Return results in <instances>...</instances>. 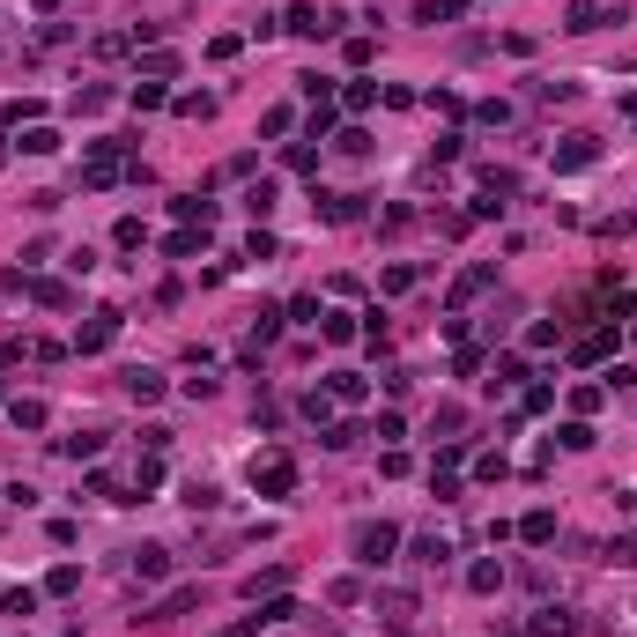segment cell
Returning <instances> with one entry per match:
<instances>
[{
	"label": "cell",
	"instance_id": "obj_27",
	"mask_svg": "<svg viewBox=\"0 0 637 637\" xmlns=\"http://www.w3.org/2000/svg\"><path fill=\"white\" fill-rule=\"evenodd\" d=\"M260 622H297V601H289V593H274V601L260 608Z\"/></svg>",
	"mask_w": 637,
	"mask_h": 637
},
{
	"label": "cell",
	"instance_id": "obj_25",
	"mask_svg": "<svg viewBox=\"0 0 637 637\" xmlns=\"http://www.w3.org/2000/svg\"><path fill=\"white\" fill-rule=\"evenodd\" d=\"M52 149H60V134H52V127H30V134H23V156H52Z\"/></svg>",
	"mask_w": 637,
	"mask_h": 637
},
{
	"label": "cell",
	"instance_id": "obj_22",
	"mask_svg": "<svg viewBox=\"0 0 637 637\" xmlns=\"http://www.w3.org/2000/svg\"><path fill=\"white\" fill-rule=\"evenodd\" d=\"M467 586H475V593H497V586H504V563H475Z\"/></svg>",
	"mask_w": 637,
	"mask_h": 637
},
{
	"label": "cell",
	"instance_id": "obj_34",
	"mask_svg": "<svg viewBox=\"0 0 637 637\" xmlns=\"http://www.w3.org/2000/svg\"><path fill=\"white\" fill-rule=\"evenodd\" d=\"M163 104V82H134V111H156Z\"/></svg>",
	"mask_w": 637,
	"mask_h": 637
},
{
	"label": "cell",
	"instance_id": "obj_19",
	"mask_svg": "<svg viewBox=\"0 0 637 637\" xmlns=\"http://www.w3.org/2000/svg\"><path fill=\"white\" fill-rule=\"evenodd\" d=\"M97 445H104L97 430H75V437H60V452H67V459H97Z\"/></svg>",
	"mask_w": 637,
	"mask_h": 637
},
{
	"label": "cell",
	"instance_id": "obj_5",
	"mask_svg": "<svg viewBox=\"0 0 637 637\" xmlns=\"http://www.w3.org/2000/svg\"><path fill=\"white\" fill-rule=\"evenodd\" d=\"M111 341H119V312H89V326H75V349H82V356L111 349Z\"/></svg>",
	"mask_w": 637,
	"mask_h": 637
},
{
	"label": "cell",
	"instance_id": "obj_1",
	"mask_svg": "<svg viewBox=\"0 0 637 637\" xmlns=\"http://www.w3.org/2000/svg\"><path fill=\"white\" fill-rule=\"evenodd\" d=\"M349 549H356V563H364V570H385V563H393V549H400V527H385V519H364V527L349 534Z\"/></svg>",
	"mask_w": 637,
	"mask_h": 637
},
{
	"label": "cell",
	"instance_id": "obj_17",
	"mask_svg": "<svg viewBox=\"0 0 637 637\" xmlns=\"http://www.w3.org/2000/svg\"><path fill=\"white\" fill-rule=\"evenodd\" d=\"M570 630H578V622H570L563 608H541V615H534V637H570Z\"/></svg>",
	"mask_w": 637,
	"mask_h": 637
},
{
	"label": "cell",
	"instance_id": "obj_11",
	"mask_svg": "<svg viewBox=\"0 0 637 637\" xmlns=\"http://www.w3.org/2000/svg\"><path fill=\"white\" fill-rule=\"evenodd\" d=\"M134 578H149V586H156V578H170V549H134Z\"/></svg>",
	"mask_w": 637,
	"mask_h": 637
},
{
	"label": "cell",
	"instance_id": "obj_15",
	"mask_svg": "<svg viewBox=\"0 0 637 637\" xmlns=\"http://www.w3.org/2000/svg\"><path fill=\"white\" fill-rule=\"evenodd\" d=\"M489 282H497V267H467V274H459V289H452V297H459V304H467V297H482V289H489Z\"/></svg>",
	"mask_w": 637,
	"mask_h": 637
},
{
	"label": "cell",
	"instance_id": "obj_9",
	"mask_svg": "<svg viewBox=\"0 0 637 637\" xmlns=\"http://www.w3.org/2000/svg\"><path fill=\"white\" fill-rule=\"evenodd\" d=\"M193 601H200V586H179V593H163V601H156V608H149L141 622H170V615H186Z\"/></svg>",
	"mask_w": 637,
	"mask_h": 637
},
{
	"label": "cell",
	"instance_id": "obj_14",
	"mask_svg": "<svg viewBox=\"0 0 637 637\" xmlns=\"http://www.w3.org/2000/svg\"><path fill=\"white\" fill-rule=\"evenodd\" d=\"M326 393H334V400H349V408H356V400H364L371 385H364L356 371H334V378H326Z\"/></svg>",
	"mask_w": 637,
	"mask_h": 637
},
{
	"label": "cell",
	"instance_id": "obj_38",
	"mask_svg": "<svg viewBox=\"0 0 637 637\" xmlns=\"http://www.w3.org/2000/svg\"><path fill=\"white\" fill-rule=\"evenodd\" d=\"M37 8H60V0H37Z\"/></svg>",
	"mask_w": 637,
	"mask_h": 637
},
{
	"label": "cell",
	"instance_id": "obj_10",
	"mask_svg": "<svg viewBox=\"0 0 637 637\" xmlns=\"http://www.w3.org/2000/svg\"><path fill=\"white\" fill-rule=\"evenodd\" d=\"M170 215H179L186 230H208V222H215V208H208L200 193H179V200H170Z\"/></svg>",
	"mask_w": 637,
	"mask_h": 637
},
{
	"label": "cell",
	"instance_id": "obj_23",
	"mask_svg": "<svg viewBox=\"0 0 637 637\" xmlns=\"http://www.w3.org/2000/svg\"><path fill=\"white\" fill-rule=\"evenodd\" d=\"M319 334H326V341H349L356 319H349V312H319Z\"/></svg>",
	"mask_w": 637,
	"mask_h": 637
},
{
	"label": "cell",
	"instance_id": "obj_4",
	"mask_svg": "<svg viewBox=\"0 0 637 637\" xmlns=\"http://www.w3.org/2000/svg\"><path fill=\"white\" fill-rule=\"evenodd\" d=\"M608 23H622V0H615V8H608V0H570V23L563 30L586 37V30H608Z\"/></svg>",
	"mask_w": 637,
	"mask_h": 637
},
{
	"label": "cell",
	"instance_id": "obj_12",
	"mask_svg": "<svg viewBox=\"0 0 637 637\" xmlns=\"http://www.w3.org/2000/svg\"><path fill=\"white\" fill-rule=\"evenodd\" d=\"M519 541H556V511H527V519H519Z\"/></svg>",
	"mask_w": 637,
	"mask_h": 637
},
{
	"label": "cell",
	"instance_id": "obj_7",
	"mask_svg": "<svg viewBox=\"0 0 637 637\" xmlns=\"http://www.w3.org/2000/svg\"><path fill=\"white\" fill-rule=\"evenodd\" d=\"M119 385H127V400H141V408H149V400H163V371H149V364H134Z\"/></svg>",
	"mask_w": 637,
	"mask_h": 637
},
{
	"label": "cell",
	"instance_id": "obj_13",
	"mask_svg": "<svg viewBox=\"0 0 637 637\" xmlns=\"http://www.w3.org/2000/svg\"><path fill=\"white\" fill-rule=\"evenodd\" d=\"M459 15H467V0H423V8H416V23H459Z\"/></svg>",
	"mask_w": 637,
	"mask_h": 637
},
{
	"label": "cell",
	"instance_id": "obj_2",
	"mask_svg": "<svg viewBox=\"0 0 637 637\" xmlns=\"http://www.w3.org/2000/svg\"><path fill=\"white\" fill-rule=\"evenodd\" d=\"M119 179H127V156L111 149V141H97V149H89V163H82V186H89V193H104V186H119Z\"/></svg>",
	"mask_w": 637,
	"mask_h": 637
},
{
	"label": "cell",
	"instance_id": "obj_6",
	"mask_svg": "<svg viewBox=\"0 0 637 637\" xmlns=\"http://www.w3.org/2000/svg\"><path fill=\"white\" fill-rule=\"evenodd\" d=\"M593 163H601V141H593V134H570V141L556 149V170H593Z\"/></svg>",
	"mask_w": 637,
	"mask_h": 637
},
{
	"label": "cell",
	"instance_id": "obj_16",
	"mask_svg": "<svg viewBox=\"0 0 637 637\" xmlns=\"http://www.w3.org/2000/svg\"><path fill=\"white\" fill-rule=\"evenodd\" d=\"M615 349V326H601V334H586V341H578V364H601Z\"/></svg>",
	"mask_w": 637,
	"mask_h": 637
},
{
	"label": "cell",
	"instance_id": "obj_28",
	"mask_svg": "<svg viewBox=\"0 0 637 637\" xmlns=\"http://www.w3.org/2000/svg\"><path fill=\"white\" fill-rule=\"evenodd\" d=\"M0 608H8V615H37V593H30V586H15V593H0Z\"/></svg>",
	"mask_w": 637,
	"mask_h": 637
},
{
	"label": "cell",
	"instance_id": "obj_37",
	"mask_svg": "<svg viewBox=\"0 0 637 637\" xmlns=\"http://www.w3.org/2000/svg\"><path fill=\"white\" fill-rule=\"evenodd\" d=\"M622 504H630V511H637V489H630V497H622Z\"/></svg>",
	"mask_w": 637,
	"mask_h": 637
},
{
	"label": "cell",
	"instance_id": "obj_3",
	"mask_svg": "<svg viewBox=\"0 0 637 637\" xmlns=\"http://www.w3.org/2000/svg\"><path fill=\"white\" fill-rule=\"evenodd\" d=\"M252 489H260V497H289V489H297V459H282V452L260 459V467H252Z\"/></svg>",
	"mask_w": 637,
	"mask_h": 637
},
{
	"label": "cell",
	"instance_id": "obj_20",
	"mask_svg": "<svg viewBox=\"0 0 637 637\" xmlns=\"http://www.w3.org/2000/svg\"><path fill=\"white\" fill-rule=\"evenodd\" d=\"M141 75H149V82H170V75H179V52H149Z\"/></svg>",
	"mask_w": 637,
	"mask_h": 637
},
{
	"label": "cell",
	"instance_id": "obj_21",
	"mask_svg": "<svg viewBox=\"0 0 637 637\" xmlns=\"http://www.w3.org/2000/svg\"><path fill=\"white\" fill-rule=\"evenodd\" d=\"M282 578H289L282 563H274V570H252V578H245V593H252V601H260V593H282Z\"/></svg>",
	"mask_w": 637,
	"mask_h": 637
},
{
	"label": "cell",
	"instance_id": "obj_31",
	"mask_svg": "<svg viewBox=\"0 0 637 637\" xmlns=\"http://www.w3.org/2000/svg\"><path fill=\"white\" fill-rule=\"evenodd\" d=\"M416 556H423V563H445V556H452V541H445V534H423V541H416Z\"/></svg>",
	"mask_w": 637,
	"mask_h": 637
},
{
	"label": "cell",
	"instance_id": "obj_32",
	"mask_svg": "<svg viewBox=\"0 0 637 637\" xmlns=\"http://www.w3.org/2000/svg\"><path fill=\"white\" fill-rule=\"evenodd\" d=\"M556 437H563V452H586V445H593V430H586V423H563Z\"/></svg>",
	"mask_w": 637,
	"mask_h": 637
},
{
	"label": "cell",
	"instance_id": "obj_26",
	"mask_svg": "<svg viewBox=\"0 0 637 637\" xmlns=\"http://www.w3.org/2000/svg\"><path fill=\"white\" fill-rule=\"evenodd\" d=\"M37 304H52V312H67V304H75V289H67V282H37Z\"/></svg>",
	"mask_w": 637,
	"mask_h": 637
},
{
	"label": "cell",
	"instance_id": "obj_24",
	"mask_svg": "<svg viewBox=\"0 0 637 637\" xmlns=\"http://www.w3.org/2000/svg\"><path fill=\"white\" fill-rule=\"evenodd\" d=\"M8 416H15V430H45V400H15Z\"/></svg>",
	"mask_w": 637,
	"mask_h": 637
},
{
	"label": "cell",
	"instance_id": "obj_29",
	"mask_svg": "<svg viewBox=\"0 0 637 637\" xmlns=\"http://www.w3.org/2000/svg\"><path fill=\"white\" fill-rule=\"evenodd\" d=\"M601 400H608V385H578V393H570V408H578V416H593Z\"/></svg>",
	"mask_w": 637,
	"mask_h": 637
},
{
	"label": "cell",
	"instance_id": "obj_33",
	"mask_svg": "<svg viewBox=\"0 0 637 637\" xmlns=\"http://www.w3.org/2000/svg\"><path fill=\"white\" fill-rule=\"evenodd\" d=\"M371 97H378L371 82H349V89H341V104H349V111H371Z\"/></svg>",
	"mask_w": 637,
	"mask_h": 637
},
{
	"label": "cell",
	"instance_id": "obj_30",
	"mask_svg": "<svg viewBox=\"0 0 637 637\" xmlns=\"http://www.w3.org/2000/svg\"><path fill=\"white\" fill-rule=\"evenodd\" d=\"M75 586H82V570H75V563H60V570L45 578V593H75Z\"/></svg>",
	"mask_w": 637,
	"mask_h": 637
},
{
	"label": "cell",
	"instance_id": "obj_18",
	"mask_svg": "<svg viewBox=\"0 0 637 637\" xmlns=\"http://www.w3.org/2000/svg\"><path fill=\"white\" fill-rule=\"evenodd\" d=\"M200 245H208V230H179V238H163V252H170V260H193Z\"/></svg>",
	"mask_w": 637,
	"mask_h": 637
},
{
	"label": "cell",
	"instance_id": "obj_36",
	"mask_svg": "<svg viewBox=\"0 0 637 637\" xmlns=\"http://www.w3.org/2000/svg\"><path fill=\"white\" fill-rule=\"evenodd\" d=\"M615 563H637V527H630V534L615 541Z\"/></svg>",
	"mask_w": 637,
	"mask_h": 637
},
{
	"label": "cell",
	"instance_id": "obj_35",
	"mask_svg": "<svg viewBox=\"0 0 637 637\" xmlns=\"http://www.w3.org/2000/svg\"><path fill=\"white\" fill-rule=\"evenodd\" d=\"M245 208H252V215H267V208H274V179H260V186L245 193Z\"/></svg>",
	"mask_w": 637,
	"mask_h": 637
},
{
	"label": "cell",
	"instance_id": "obj_8",
	"mask_svg": "<svg viewBox=\"0 0 637 637\" xmlns=\"http://www.w3.org/2000/svg\"><path fill=\"white\" fill-rule=\"evenodd\" d=\"M282 30H297V37H334V15H319V8H289Z\"/></svg>",
	"mask_w": 637,
	"mask_h": 637
}]
</instances>
